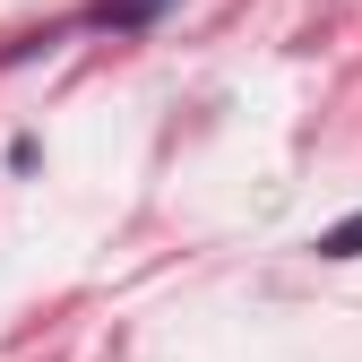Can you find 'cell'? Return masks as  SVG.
I'll list each match as a JSON object with an SVG mask.
<instances>
[{
	"label": "cell",
	"instance_id": "cell-1",
	"mask_svg": "<svg viewBox=\"0 0 362 362\" xmlns=\"http://www.w3.org/2000/svg\"><path fill=\"white\" fill-rule=\"evenodd\" d=\"M173 9V0H95L86 9V26H112V35H139V26H156Z\"/></svg>",
	"mask_w": 362,
	"mask_h": 362
},
{
	"label": "cell",
	"instance_id": "cell-2",
	"mask_svg": "<svg viewBox=\"0 0 362 362\" xmlns=\"http://www.w3.org/2000/svg\"><path fill=\"white\" fill-rule=\"evenodd\" d=\"M320 259H362V216L328 224V233H320Z\"/></svg>",
	"mask_w": 362,
	"mask_h": 362
}]
</instances>
